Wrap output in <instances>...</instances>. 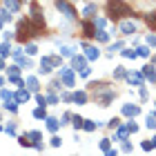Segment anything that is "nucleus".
I'll use <instances>...</instances> for the list:
<instances>
[{"mask_svg":"<svg viewBox=\"0 0 156 156\" xmlns=\"http://www.w3.org/2000/svg\"><path fill=\"white\" fill-rule=\"evenodd\" d=\"M100 149H105V152H109V141H107V138H105V141L100 143Z\"/></svg>","mask_w":156,"mask_h":156,"instance_id":"a211bd4d","label":"nucleus"},{"mask_svg":"<svg viewBox=\"0 0 156 156\" xmlns=\"http://www.w3.org/2000/svg\"><path fill=\"white\" fill-rule=\"evenodd\" d=\"M7 54H9V45H7V43H5V45H2V47H0V56H7Z\"/></svg>","mask_w":156,"mask_h":156,"instance_id":"4468645a","label":"nucleus"},{"mask_svg":"<svg viewBox=\"0 0 156 156\" xmlns=\"http://www.w3.org/2000/svg\"><path fill=\"white\" fill-rule=\"evenodd\" d=\"M87 56H89V58H98V49L89 47V49H87Z\"/></svg>","mask_w":156,"mask_h":156,"instance_id":"ddd939ff","label":"nucleus"},{"mask_svg":"<svg viewBox=\"0 0 156 156\" xmlns=\"http://www.w3.org/2000/svg\"><path fill=\"white\" fill-rule=\"evenodd\" d=\"M27 85H29V89H31V91H36V89H38V80H36V78H29V80H27Z\"/></svg>","mask_w":156,"mask_h":156,"instance_id":"9d476101","label":"nucleus"},{"mask_svg":"<svg viewBox=\"0 0 156 156\" xmlns=\"http://www.w3.org/2000/svg\"><path fill=\"white\" fill-rule=\"evenodd\" d=\"M0 85H2V80H0Z\"/></svg>","mask_w":156,"mask_h":156,"instance_id":"a878e982","label":"nucleus"},{"mask_svg":"<svg viewBox=\"0 0 156 156\" xmlns=\"http://www.w3.org/2000/svg\"><path fill=\"white\" fill-rule=\"evenodd\" d=\"M123 112L127 114V116H136V114H138V107H134V105H125Z\"/></svg>","mask_w":156,"mask_h":156,"instance_id":"423d86ee","label":"nucleus"},{"mask_svg":"<svg viewBox=\"0 0 156 156\" xmlns=\"http://www.w3.org/2000/svg\"><path fill=\"white\" fill-rule=\"evenodd\" d=\"M33 116H36V118H43V116H45V109H36V112H33Z\"/></svg>","mask_w":156,"mask_h":156,"instance_id":"412c9836","label":"nucleus"},{"mask_svg":"<svg viewBox=\"0 0 156 156\" xmlns=\"http://www.w3.org/2000/svg\"><path fill=\"white\" fill-rule=\"evenodd\" d=\"M56 7H58V11L65 14V18H69V20L76 18V9H74L69 2H65V0H56Z\"/></svg>","mask_w":156,"mask_h":156,"instance_id":"f03ea898","label":"nucleus"},{"mask_svg":"<svg viewBox=\"0 0 156 156\" xmlns=\"http://www.w3.org/2000/svg\"><path fill=\"white\" fill-rule=\"evenodd\" d=\"M83 123H85V120L80 118V116H76V118H74V127H83Z\"/></svg>","mask_w":156,"mask_h":156,"instance_id":"dca6fc26","label":"nucleus"},{"mask_svg":"<svg viewBox=\"0 0 156 156\" xmlns=\"http://www.w3.org/2000/svg\"><path fill=\"white\" fill-rule=\"evenodd\" d=\"M27 98H29V94H27L25 89H22V91H18V100H27Z\"/></svg>","mask_w":156,"mask_h":156,"instance_id":"2eb2a0df","label":"nucleus"},{"mask_svg":"<svg viewBox=\"0 0 156 156\" xmlns=\"http://www.w3.org/2000/svg\"><path fill=\"white\" fill-rule=\"evenodd\" d=\"M74 98H76V103H85V94H76Z\"/></svg>","mask_w":156,"mask_h":156,"instance_id":"5701e85b","label":"nucleus"},{"mask_svg":"<svg viewBox=\"0 0 156 156\" xmlns=\"http://www.w3.org/2000/svg\"><path fill=\"white\" fill-rule=\"evenodd\" d=\"M51 145H54V147H58V145H60V138H58V136H56V138H51Z\"/></svg>","mask_w":156,"mask_h":156,"instance_id":"393cba45","label":"nucleus"},{"mask_svg":"<svg viewBox=\"0 0 156 156\" xmlns=\"http://www.w3.org/2000/svg\"><path fill=\"white\" fill-rule=\"evenodd\" d=\"M47 127H49L51 132H56V129H58V120H56V118H49V120H47Z\"/></svg>","mask_w":156,"mask_h":156,"instance_id":"6e6552de","label":"nucleus"},{"mask_svg":"<svg viewBox=\"0 0 156 156\" xmlns=\"http://www.w3.org/2000/svg\"><path fill=\"white\" fill-rule=\"evenodd\" d=\"M147 127H156V120L152 116H147Z\"/></svg>","mask_w":156,"mask_h":156,"instance_id":"b1692460","label":"nucleus"},{"mask_svg":"<svg viewBox=\"0 0 156 156\" xmlns=\"http://www.w3.org/2000/svg\"><path fill=\"white\" fill-rule=\"evenodd\" d=\"M27 31H29V22L22 20V22H20V27H18V40H20V43L29 38V33H27Z\"/></svg>","mask_w":156,"mask_h":156,"instance_id":"7ed1b4c3","label":"nucleus"},{"mask_svg":"<svg viewBox=\"0 0 156 156\" xmlns=\"http://www.w3.org/2000/svg\"><path fill=\"white\" fill-rule=\"evenodd\" d=\"M120 31H123L125 36H129V33H134V31H136V25L127 20V22H123V25H120Z\"/></svg>","mask_w":156,"mask_h":156,"instance_id":"39448f33","label":"nucleus"},{"mask_svg":"<svg viewBox=\"0 0 156 156\" xmlns=\"http://www.w3.org/2000/svg\"><path fill=\"white\" fill-rule=\"evenodd\" d=\"M5 7H7L9 11H16L18 9V0H5Z\"/></svg>","mask_w":156,"mask_h":156,"instance_id":"0eeeda50","label":"nucleus"},{"mask_svg":"<svg viewBox=\"0 0 156 156\" xmlns=\"http://www.w3.org/2000/svg\"><path fill=\"white\" fill-rule=\"evenodd\" d=\"M94 127H96V125L91 123V120H85V129H89V132H91V129H94Z\"/></svg>","mask_w":156,"mask_h":156,"instance_id":"4be33fe9","label":"nucleus"},{"mask_svg":"<svg viewBox=\"0 0 156 156\" xmlns=\"http://www.w3.org/2000/svg\"><path fill=\"white\" fill-rule=\"evenodd\" d=\"M123 56H125V58H134L136 54H134V51H129V49H125V51H123Z\"/></svg>","mask_w":156,"mask_h":156,"instance_id":"6ab92c4d","label":"nucleus"},{"mask_svg":"<svg viewBox=\"0 0 156 156\" xmlns=\"http://www.w3.org/2000/svg\"><path fill=\"white\" fill-rule=\"evenodd\" d=\"M94 11H96V7H94V5H89V7L85 9V16H91V14H94Z\"/></svg>","mask_w":156,"mask_h":156,"instance_id":"f3484780","label":"nucleus"},{"mask_svg":"<svg viewBox=\"0 0 156 156\" xmlns=\"http://www.w3.org/2000/svg\"><path fill=\"white\" fill-rule=\"evenodd\" d=\"M74 67L76 69H85V60L83 58H74Z\"/></svg>","mask_w":156,"mask_h":156,"instance_id":"f8f14e48","label":"nucleus"},{"mask_svg":"<svg viewBox=\"0 0 156 156\" xmlns=\"http://www.w3.org/2000/svg\"><path fill=\"white\" fill-rule=\"evenodd\" d=\"M60 76H62V80H65L67 87H72V85H74V78H72V72H69V67H62V69H60Z\"/></svg>","mask_w":156,"mask_h":156,"instance_id":"20e7f679","label":"nucleus"},{"mask_svg":"<svg viewBox=\"0 0 156 156\" xmlns=\"http://www.w3.org/2000/svg\"><path fill=\"white\" fill-rule=\"evenodd\" d=\"M107 11L112 18H123V16H129V7L123 2V0H107Z\"/></svg>","mask_w":156,"mask_h":156,"instance_id":"f257e3e1","label":"nucleus"},{"mask_svg":"<svg viewBox=\"0 0 156 156\" xmlns=\"http://www.w3.org/2000/svg\"><path fill=\"white\" fill-rule=\"evenodd\" d=\"M0 20H9V14L5 9H0Z\"/></svg>","mask_w":156,"mask_h":156,"instance_id":"aec40b11","label":"nucleus"},{"mask_svg":"<svg viewBox=\"0 0 156 156\" xmlns=\"http://www.w3.org/2000/svg\"><path fill=\"white\" fill-rule=\"evenodd\" d=\"M85 36H96V33H94V27H91L89 22H85Z\"/></svg>","mask_w":156,"mask_h":156,"instance_id":"9b49d317","label":"nucleus"},{"mask_svg":"<svg viewBox=\"0 0 156 156\" xmlns=\"http://www.w3.org/2000/svg\"><path fill=\"white\" fill-rule=\"evenodd\" d=\"M147 25L152 27V29H156V14H149L147 16Z\"/></svg>","mask_w":156,"mask_h":156,"instance_id":"1a4fd4ad","label":"nucleus"}]
</instances>
